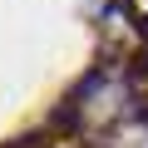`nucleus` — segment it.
Masks as SVG:
<instances>
[{
    "label": "nucleus",
    "instance_id": "f03ea898",
    "mask_svg": "<svg viewBox=\"0 0 148 148\" xmlns=\"http://www.w3.org/2000/svg\"><path fill=\"white\" fill-rule=\"evenodd\" d=\"M0 148H49V133H40V128H30V133H20V138H5Z\"/></svg>",
    "mask_w": 148,
    "mask_h": 148
},
{
    "label": "nucleus",
    "instance_id": "7ed1b4c3",
    "mask_svg": "<svg viewBox=\"0 0 148 148\" xmlns=\"http://www.w3.org/2000/svg\"><path fill=\"white\" fill-rule=\"evenodd\" d=\"M133 30H138V40L148 45V15H138V20H133Z\"/></svg>",
    "mask_w": 148,
    "mask_h": 148
},
{
    "label": "nucleus",
    "instance_id": "f257e3e1",
    "mask_svg": "<svg viewBox=\"0 0 148 148\" xmlns=\"http://www.w3.org/2000/svg\"><path fill=\"white\" fill-rule=\"evenodd\" d=\"M49 123H54L59 133H79V128H84V109L74 104V99H59V104L49 109Z\"/></svg>",
    "mask_w": 148,
    "mask_h": 148
},
{
    "label": "nucleus",
    "instance_id": "20e7f679",
    "mask_svg": "<svg viewBox=\"0 0 148 148\" xmlns=\"http://www.w3.org/2000/svg\"><path fill=\"white\" fill-rule=\"evenodd\" d=\"M133 114H138V119H143V123H148V109H133Z\"/></svg>",
    "mask_w": 148,
    "mask_h": 148
}]
</instances>
